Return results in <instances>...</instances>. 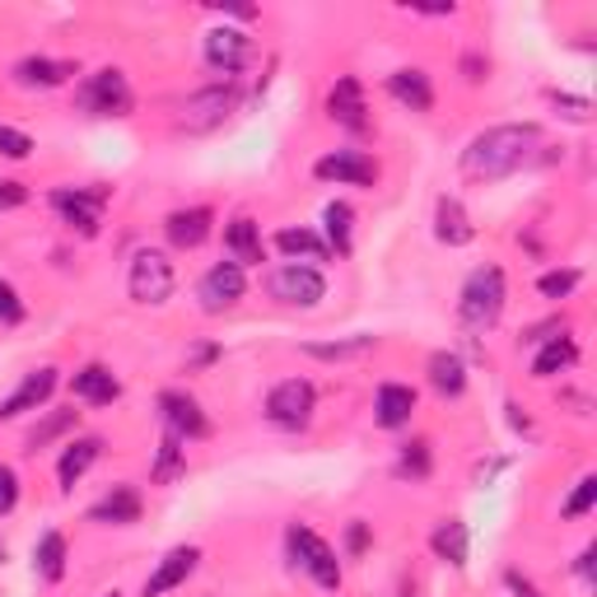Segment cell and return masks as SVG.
I'll return each mask as SVG.
<instances>
[{"label": "cell", "instance_id": "6da1fadb", "mask_svg": "<svg viewBox=\"0 0 597 597\" xmlns=\"http://www.w3.org/2000/svg\"><path fill=\"white\" fill-rule=\"evenodd\" d=\"M537 150H541V127H532V121H523V127H490L463 150V173L477 183H495L518 173Z\"/></svg>", "mask_w": 597, "mask_h": 597}, {"label": "cell", "instance_id": "7a4b0ae2", "mask_svg": "<svg viewBox=\"0 0 597 597\" xmlns=\"http://www.w3.org/2000/svg\"><path fill=\"white\" fill-rule=\"evenodd\" d=\"M504 298H508V290H504V271H500V267H481V271L467 276L463 298H458V318H463L471 331H485V327L500 323Z\"/></svg>", "mask_w": 597, "mask_h": 597}, {"label": "cell", "instance_id": "3957f363", "mask_svg": "<svg viewBox=\"0 0 597 597\" xmlns=\"http://www.w3.org/2000/svg\"><path fill=\"white\" fill-rule=\"evenodd\" d=\"M267 294L280 298L290 308H318L323 294H327V280L318 267H304V261H285L267 276Z\"/></svg>", "mask_w": 597, "mask_h": 597}, {"label": "cell", "instance_id": "277c9868", "mask_svg": "<svg viewBox=\"0 0 597 597\" xmlns=\"http://www.w3.org/2000/svg\"><path fill=\"white\" fill-rule=\"evenodd\" d=\"M75 103L84 113H94V117H127L131 113V84H127V75H121L117 66H103V70H94V75L80 84Z\"/></svg>", "mask_w": 597, "mask_h": 597}, {"label": "cell", "instance_id": "5b68a950", "mask_svg": "<svg viewBox=\"0 0 597 597\" xmlns=\"http://www.w3.org/2000/svg\"><path fill=\"white\" fill-rule=\"evenodd\" d=\"M173 285H178V276H173V261L164 253H136L131 257V271H127V290L136 304H168L173 298Z\"/></svg>", "mask_w": 597, "mask_h": 597}, {"label": "cell", "instance_id": "8992f818", "mask_svg": "<svg viewBox=\"0 0 597 597\" xmlns=\"http://www.w3.org/2000/svg\"><path fill=\"white\" fill-rule=\"evenodd\" d=\"M238 108V90L234 84H210V90H197L183 108H178V127L201 136V131H215L224 127V117Z\"/></svg>", "mask_w": 597, "mask_h": 597}, {"label": "cell", "instance_id": "52a82bcc", "mask_svg": "<svg viewBox=\"0 0 597 597\" xmlns=\"http://www.w3.org/2000/svg\"><path fill=\"white\" fill-rule=\"evenodd\" d=\"M313 407H318V393H313V383H304V378L276 383L271 397H267V415L280 430H304L313 420Z\"/></svg>", "mask_w": 597, "mask_h": 597}, {"label": "cell", "instance_id": "ba28073f", "mask_svg": "<svg viewBox=\"0 0 597 597\" xmlns=\"http://www.w3.org/2000/svg\"><path fill=\"white\" fill-rule=\"evenodd\" d=\"M290 551H294L298 565L318 578V588H341V560L313 528H298V523H294V528H290Z\"/></svg>", "mask_w": 597, "mask_h": 597}, {"label": "cell", "instance_id": "9c48e42d", "mask_svg": "<svg viewBox=\"0 0 597 597\" xmlns=\"http://www.w3.org/2000/svg\"><path fill=\"white\" fill-rule=\"evenodd\" d=\"M108 201V187H61L51 191V206H57V215L66 224H75L84 238L98 234V210Z\"/></svg>", "mask_w": 597, "mask_h": 597}, {"label": "cell", "instance_id": "30bf717a", "mask_svg": "<svg viewBox=\"0 0 597 597\" xmlns=\"http://www.w3.org/2000/svg\"><path fill=\"white\" fill-rule=\"evenodd\" d=\"M243 290H248V280H243V267H238V261H215V267L201 276L197 298H201L206 313H224V308L238 304Z\"/></svg>", "mask_w": 597, "mask_h": 597}, {"label": "cell", "instance_id": "8fae6325", "mask_svg": "<svg viewBox=\"0 0 597 597\" xmlns=\"http://www.w3.org/2000/svg\"><path fill=\"white\" fill-rule=\"evenodd\" d=\"M323 183H350V187H374L378 183V164L368 160L364 150H337V154H323L313 164Z\"/></svg>", "mask_w": 597, "mask_h": 597}, {"label": "cell", "instance_id": "7c38bea8", "mask_svg": "<svg viewBox=\"0 0 597 597\" xmlns=\"http://www.w3.org/2000/svg\"><path fill=\"white\" fill-rule=\"evenodd\" d=\"M253 57V38L243 28H210L206 33V61L224 70V75H234V70H243Z\"/></svg>", "mask_w": 597, "mask_h": 597}, {"label": "cell", "instance_id": "4fadbf2b", "mask_svg": "<svg viewBox=\"0 0 597 597\" xmlns=\"http://www.w3.org/2000/svg\"><path fill=\"white\" fill-rule=\"evenodd\" d=\"M160 411H164L168 434H178V438H206V434H210V420H206V411L197 407V397H187V393H160Z\"/></svg>", "mask_w": 597, "mask_h": 597}, {"label": "cell", "instance_id": "5bb4252c", "mask_svg": "<svg viewBox=\"0 0 597 597\" xmlns=\"http://www.w3.org/2000/svg\"><path fill=\"white\" fill-rule=\"evenodd\" d=\"M51 388H57V368H33V374H24L20 388L0 401V420H14V415H24V411H38L43 401L51 397Z\"/></svg>", "mask_w": 597, "mask_h": 597}, {"label": "cell", "instance_id": "9a60e30c", "mask_svg": "<svg viewBox=\"0 0 597 597\" xmlns=\"http://www.w3.org/2000/svg\"><path fill=\"white\" fill-rule=\"evenodd\" d=\"M210 224H215V210L210 206H191V210H173L164 220V234L173 248H201L210 238Z\"/></svg>", "mask_w": 597, "mask_h": 597}, {"label": "cell", "instance_id": "2e32d148", "mask_svg": "<svg viewBox=\"0 0 597 597\" xmlns=\"http://www.w3.org/2000/svg\"><path fill=\"white\" fill-rule=\"evenodd\" d=\"M327 113H331V121H341V127H350V131H364V127H368V117H364V90H360L355 75H341L337 84H331Z\"/></svg>", "mask_w": 597, "mask_h": 597}, {"label": "cell", "instance_id": "e0dca14e", "mask_svg": "<svg viewBox=\"0 0 597 597\" xmlns=\"http://www.w3.org/2000/svg\"><path fill=\"white\" fill-rule=\"evenodd\" d=\"M70 75H80L75 61H51V57H24L14 66V84H24V90H57L66 84Z\"/></svg>", "mask_w": 597, "mask_h": 597}, {"label": "cell", "instance_id": "ac0fdd59", "mask_svg": "<svg viewBox=\"0 0 597 597\" xmlns=\"http://www.w3.org/2000/svg\"><path fill=\"white\" fill-rule=\"evenodd\" d=\"M197 560H201L197 547H178V551H168V555L160 560V570H154V574L145 578V597H164L168 588L187 584V574L197 570Z\"/></svg>", "mask_w": 597, "mask_h": 597}, {"label": "cell", "instance_id": "d6986e66", "mask_svg": "<svg viewBox=\"0 0 597 597\" xmlns=\"http://www.w3.org/2000/svg\"><path fill=\"white\" fill-rule=\"evenodd\" d=\"M415 411V393L407 388V383H383L378 388V401H374V415L383 430H401Z\"/></svg>", "mask_w": 597, "mask_h": 597}, {"label": "cell", "instance_id": "ffe728a7", "mask_svg": "<svg viewBox=\"0 0 597 597\" xmlns=\"http://www.w3.org/2000/svg\"><path fill=\"white\" fill-rule=\"evenodd\" d=\"M388 90L397 103H407L411 113H430L434 108V90H430V75L425 70H393L388 75Z\"/></svg>", "mask_w": 597, "mask_h": 597}, {"label": "cell", "instance_id": "44dd1931", "mask_svg": "<svg viewBox=\"0 0 597 597\" xmlns=\"http://www.w3.org/2000/svg\"><path fill=\"white\" fill-rule=\"evenodd\" d=\"M98 453H103V438H94V434H84V438H75V444H66L61 463H57L61 490H70V485H75V481L84 477V471H90V467L98 463Z\"/></svg>", "mask_w": 597, "mask_h": 597}, {"label": "cell", "instance_id": "7402d4cb", "mask_svg": "<svg viewBox=\"0 0 597 597\" xmlns=\"http://www.w3.org/2000/svg\"><path fill=\"white\" fill-rule=\"evenodd\" d=\"M434 234H438V243H448V248H463V243H471V220H467V210H463V201L458 197H444L438 201V210H434Z\"/></svg>", "mask_w": 597, "mask_h": 597}, {"label": "cell", "instance_id": "603a6c76", "mask_svg": "<svg viewBox=\"0 0 597 597\" xmlns=\"http://www.w3.org/2000/svg\"><path fill=\"white\" fill-rule=\"evenodd\" d=\"M70 388H75V397L94 401V407H108V401L121 397V383L113 378V368H103V364H84Z\"/></svg>", "mask_w": 597, "mask_h": 597}, {"label": "cell", "instance_id": "cb8c5ba5", "mask_svg": "<svg viewBox=\"0 0 597 597\" xmlns=\"http://www.w3.org/2000/svg\"><path fill=\"white\" fill-rule=\"evenodd\" d=\"M224 248H230V257L238 261V267H253V261L267 257V253H261V230H257V220H248V215H238L230 230H224Z\"/></svg>", "mask_w": 597, "mask_h": 597}, {"label": "cell", "instance_id": "d4e9b609", "mask_svg": "<svg viewBox=\"0 0 597 597\" xmlns=\"http://www.w3.org/2000/svg\"><path fill=\"white\" fill-rule=\"evenodd\" d=\"M94 523H136L140 518V495L131 485H113L94 508H90Z\"/></svg>", "mask_w": 597, "mask_h": 597}, {"label": "cell", "instance_id": "484cf974", "mask_svg": "<svg viewBox=\"0 0 597 597\" xmlns=\"http://www.w3.org/2000/svg\"><path fill=\"white\" fill-rule=\"evenodd\" d=\"M578 360V346L570 337H551L547 346L537 350V360H532V374L537 378H555V374H565V368Z\"/></svg>", "mask_w": 597, "mask_h": 597}, {"label": "cell", "instance_id": "4316f807", "mask_svg": "<svg viewBox=\"0 0 597 597\" xmlns=\"http://www.w3.org/2000/svg\"><path fill=\"white\" fill-rule=\"evenodd\" d=\"M430 383H434V393H444V397H458L467 388V368L458 355H448V350H438V355H430Z\"/></svg>", "mask_w": 597, "mask_h": 597}, {"label": "cell", "instance_id": "83f0119b", "mask_svg": "<svg viewBox=\"0 0 597 597\" xmlns=\"http://www.w3.org/2000/svg\"><path fill=\"white\" fill-rule=\"evenodd\" d=\"M33 570H38L47 584H57L66 574V537L61 532H43L38 547H33Z\"/></svg>", "mask_w": 597, "mask_h": 597}, {"label": "cell", "instance_id": "f1b7e54d", "mask_svg": "<svg viewBox=\"0 0 597 597\" xmlns=\"http://www.w3.org/2000/svg\"><path fill=\"white\" fill-rule=\"evenodd\" d=\"M434 555L448 560V565H467V523L448 518L434 528Z\"/></svg>", "mask_w": 597, "mask_h": 597}, {"label": "cell", "instance_id": "f546056e", "mask_svg": "<svg viewBox=\"0 0 597 597\" xmlns=\"http://www.w3.org/2000/svg\"><path fill=\"white\" fill-rule=\"evenodd\" d=\"M276 248L290 253V257H304V261H327L331 257L327 243L318 234H308V230H280L276 234Z\"/></svg>", "mask_w": 597, "mask_h": 597}, {"label": "cell", "instance_id": "4dcf8cb0", "mask_svg": "<svg viewBox=\"0 0 597 597\" xmlns=\"http://www.w3.org/2000/svg\"><path fill=\"white\" fill-rule=\"evenodd\" d=\"M183 471H187V448H183V438H178V434H168L164 444H160V463H154L150 477L160 481V485H168V481H178Z\"/></svg>", "mask_w": 597, "mask_h": 597}, {"label": "cell", "instance_id": "1f68e13d", "mask_svg": "<svg viewBox=\"0 0 597 597\" xmlns=\"http://www.w3.org/2000/svg\"><path fill=\"white\" fill-rule=\"evenodd\" d=\"M323 220H327V238H331V248H337V257H350V206L346 201H331L323 210Z\"/></svg>", "mask_w": 597, "mask_h": 597}, {"label": "cell", "instance_id": "d6a6232c", "mask_svg": "<svg viewBox=\"0 0 597 597\" xmlns=\"http://www.w3.org/2000/svg\"><path fill=\"white\" fill-rule=\"evenodd\" d=\"M70 425H75V411H51V415L43 420V425H33V430H28V453L47 448L51 438H57V434H66Z\"/></svg>", "mask_w": 597, "mask_h": 597}, {"label": "cell", "instance_id": "836d02e7", "mask_svg": "<svg viewBox=\"0 0 597 597\" xmlns=\"http://www.w3.org/2000/svg\"><path fill=\"white\" fill-rule=\"evenodd\" d=\"M374 350V337H350V341H331V346H308V355L318 360H350V355H364Z\"/></svg>", "mask_w": 597, "mask_h": 597}, {"label": "cell", "instance_id": "e575fe53", "mask_svg": "<svg viewBox=\"0 0 597 597\" xmlns=\"http://www.w3.org/2000/svg\"><path fill=\"white\" fill-rule=\"evenodd\" d=\"M397 471H401V477H430V444H425V438H415V444H407V448H401V463H397Z\"/></svg>", "mask_w": 597, "mask_h": 597}, {"label": "cell", "instance_id": "d590c367", "mask_svg": "<svg viewBox=\"0 0 597 597\" xmlns=\"http://www.w3.org/2000/svg\"><path fill=\"white\" fill-rule=\"evenodd\" d=\"M578 280H584V276H578L574 267H565V271H547V276L537 280V290L547 294V298H565V294H574Z\"/></svg>", "mask_w": 597, "mask_h": 597}, {"label": "cell", "instance_id": "8d00e7d4", "mask_svg": "<svg viewBox=\"0 0 597 597\" xmlns=\"http://www.w3.org/2000/svg\"><path fill=\"white\" fill-rule=\"evenodd\" d=\"M593 500H597V477H584V481H578V490L570 495V504H565V518H584L593 508Z\"/></svg>", "mask_w": 597, "mask_h": 597}, {"label": "cell", "instance_id": "74e56055", "mask_svg": "<svg viewBox=\"0 0 597 597\" xmlns=\"http://www.w3.org/2000/svg\"><path fill=\"white\" fill-rule=\"evenodd\" d=\"M0 154H5V160H28L33 140L24 131H14V127H0Z\"/></svg>", "mask_w": 597, "mask_h": 597}, {"label": "cell", "instance_id": "f35d334b", "mask_svg": "<svg viewBox=\"0 0 597 597\" xmlns=\"http://www.w3.org/2000/svg\"><path fill=\"white\" fill-rule=\"evenodd\" d=\"M14 504H20V477H14V467L0 463V518H5Z\"/></svg>", "mask_w": 597, "mask_h": 597}, {"label": "cell", "instance_id": "ab89813d", "mask_svg": "<svg viewBox=\"0 0 597 597\" xmlns=\"http://www.w3.org/2000/svg\"><path fill=\"white\" fill-rule=\"evenodd\" d=\"M0 323L5 327L24 323V304H20V294H14V285H5V280H0Z\"/></svg>", "mask_w": 597, "mask_h": 597}, {"label": "cell", "instance_id": "60d3db41", "mask_svg": "<svg viewBox=\"0 0 597 597\" xmlns=\"http://www.w3.org/2000/svg\"><path fill=\"white\" fill-rule=\"evenodd\" d=\"M24 201H28V187L24 183H14V178L0 183V210H14V206H24Z\"/></svg>", "mask_w": 597, "mask_h": 597}, {"label": "cell", "instance_id": "b9f144b4", "mask_svg": "<svg viewBox=\"0 0 597 597\" xmlns=\"http://www.w3.org/2000/svg\"><path fill=\"white\" fill-rule=\"evenodd\" d=\"M555 108H570V117H588V98H574V94H555Z\"/></svg>", "mask_w": 597, "mask_h": 597}, {"label": "cell", "instance_id": "7bdbcfd3", "mask_svg": "<svg viewBox=\"0 0 597 597\" xmlns=\"http://www.w3.org/2000/svg\"><path fill=\"white\" fill-rule=\"evenodd\" d=\"M368 547V523H350V551H364Z\"/></svg>", "mask_w": 597, "mask_h": 597}, {"label": "cell", "instance_id": "ee69618b", "mask_svg": "<svg viewBox=\"0 0 597 597\" xmlns=\"http://www.w3.org/2000/svg\"><path fill=\"white\" fill-rule=\"evenodd\" d=\"M508 588H514V597H541V593H537V588H532L523 574H508Z\"/></svg>", "mask_w": 597, "mask_h": 597}, {"label": "cell", "instance_id": "f6af8a7d", "mask_svg": "<svg viewBox=\"0 0 597 597\" xmlns=\"http://www.w3.org/2000/svg\"><path fill=\"white\" fill-rule=\"evenodd\" d=\"M210 360H215V346H201L197 355H191V364H210Z\"/></svg>", "mask_w": 597, "mask_h": 597}, {"label": "cell", "instance_id": "bcb514c9", "mask_svg": "<svg viewBox=\"0 0 597 597\" xmlns=\"http://www.w3.org/2000/svg\"><path fill=\"white\" fill-rule=\"evenodd\" d=\"M481 70H485L481 57H467V80H481Z\"/></svg>", "mask_w": 597, "mask_h": 597}, {"label": "cell", "instance_id": "7dc6e473", "mask_svg": "<svg viewBox=\"0 0 597 597\" xmlns=\"http://www.w3.org/2000/svg\"><path fill=\"white\" fill-rule=\"evenodd\" d=\"M578 574H584V578H593V551H584V555H578Z\"/></svg>", "mask_w": 597, "mask_h": 597}, {"label": "cell", "instance_id": "c3c4849f", "mask_svg": "<svg viewBox=\"0 0 597 597\" xmlns=\"http://www.w3.org/2000/svg\"><path fill=\"white\" fill-rule=\"evenodd\" d=\"M0 565H5V541H0Z\"/></svg>", "mask_w": 597, "mask_h": 597}, {"label": "cell", "instance_id": "681fc988", "mask_svg": "<svg viewBox=\"0 0 597 597\" xmlns=\"http://www.w3.org/2000/svg\"><path fill=\"white\" fill-rule=\"evenodd\" d=\"M103 597H121V593H103Z\"/></svg>", "mask_w": 597, "mask_h": 597}]
</instances>
